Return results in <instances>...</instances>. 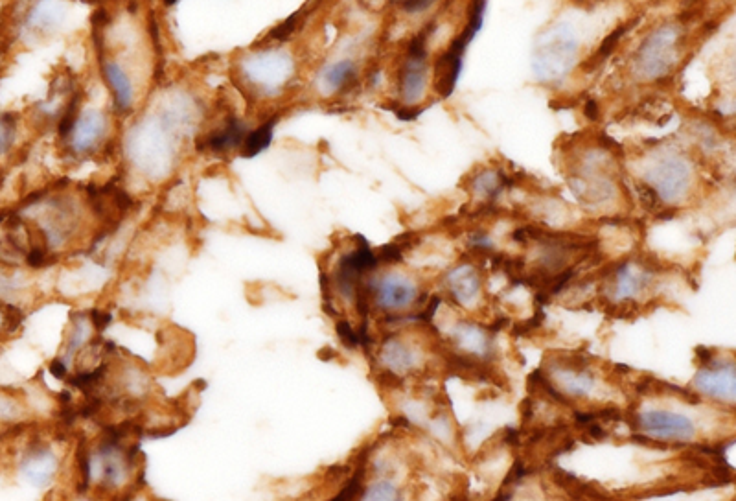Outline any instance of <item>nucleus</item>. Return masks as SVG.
<instances>
[{"instance_id": "nucleus-1", "label": "nucleus", "mask_w": 736, "mask_h": 501, "mask_svg": "<svg viewBox=\"0 0 736 501\" xmlns=\"http://www.w3.org/2000/svg\"><path fill=\"white\" fill-rule=\"evenodd\" d=\"M698 172L689 155L672 146L652 148L637 163L635 188L646 209L667 214L694 198Z\"/></svg>"}, {"instance_id": "nucleus-2", "label": "nucleus", "mask_w": 736, "mask_h": 501, "mask_svg": "<svg viewBox=\"0 0 736 501\" xmlns=\"http://www.w3.org/2000/svg\"><path fill=\"white\" fill-rule=\"evenodd\" d=\"M565 179L584 209L598 216H621L628 207L621 168L602 144L576 150L565 164Z\"/></svg>"}, {"instance_id": "nucleus-3", "label": "nucleus", "mask_w": 736, "mask_h": 501, "mask_svg": "<svg viewBox=\"0 0 736 501\" xmlns=\"http://www.w3.org/2000/svg\"><path fill=\"white\" fill-rule=\"evenodd\" d=\"M703 398L687 391L685 398H641L630 409V424L637 441L683 448L700 443L702 422L694 415Z\"/></svg>"}, {"instance_id": "nucleus-4", "label": "nucleus", "mask_w": 736, "mask_h": 501, "mask_svg": "<svg viewBox=\"0 0 736 501\" xmlns=\"http://www.w3.org/2000/svg\"><path fill=\"white\" fill-rule=\"evenodd\" d=\"M538 376L541 378L540 387L545 389L547 397L569 408L602 402L606 398L602 389L610 384L606 378H602L600 369L593 367L589 358H582L578 354L552 356L541 367Z\"/></svg>"}, {"instance_id": "nucleus-5", "label": "nucleus", "mask_w": 736, "mask_h": 501, "mask_svg": "<svg viewBox=\"0 0 736 501\" xmlns=\"http://www.w3.org/2000/svg\"><path fill=\"white\" fill-rule=\"evenodd\" d=\"M663 268L650 258L626 257L611 264L600 279V299L611 310H643L661 295Z\"/></svg>"}, {"instance_id": "nucleus-6", "label": "nucleus", "mask_w": 736, "mask_h": 501, "mask_svg": "<svg viewBox=\"0 0 736 501\" xmlns=\"http://www.w3.org/2000/svg\"><path fill=\"white\" fill-rule=\"evenodd\" d=\"M378 271L370 273L367 279L370 306L385 315V323H400L402 315H409L416 321V317L426 310L424 304L427 301V293L422 292L420 282L398 269Z\"/></svg>"}, {"instance_id": "nucleus-7", "label": "nucleus", "mask_w": 736, "mask_h": 501, "mask_svg": "<svg viewBox=\"0 0 736 501\" xmlns=\"http://www.w3.org/2000/svg\"><path fill=\"white\" fill-rule=\"evenodd\" d=\"M580 41L573 26L556 23L543 30L532 48V74L543 85H560L575 70Z\"/></svg>"}, {"instance_id": "nucleus-8", "label": "nucleus", "mask_w": 736, "mask_h": 501, "mask_svg": "<svg viewBox=\"0 0 736 501\" xmlns=\"http://www.w3.org/2000/svg\"><path fill=\"white\" fill-rule=\"evenodd\" d=\"M683 56V30L678 24H661L646 35L635 50L632 74L643 83L667 82Z\"/></svg>"}, {"instance_id": "nucleus-9", "label": "nucleus", "mask_w": 736, "mask_h": 501, "mask_svg": "<svg viewBox=\"0 0 736 501\" xmlns=\"http://www.w3.org/2000/svg\"><path fill=\"white\" fill-rule=\"evenodd\" d=\"M427 39H429L427 30L414 35L398 67L396 91H398L400 105L396 107V111H400L403 117L414 118L420 115L422 109L418 105L426 100L427 91L431 85L433 70L429 63Z\"/></svg>"}, {"instance_id": "nucleus-10", "label": "nucleus", "mask_w": 736, "mask_h": 501, "mask_svg": "<svg viewBox=\"0 0 736 501\" xmlns=\"http://www.w3.org/2000/svg\"><path fill=\"white\" fill-rule=\"evenodd\" d=\"M690 391L707 402L735 406L736 354L735 360H729L713 350L698 349V371L690 382Z\"/></svg>"}, {"instance_id": "nucleus-11", "label": "nucleus", "mask_w": 736, "mask_h": 501, "mask_svg": "<svg viewBox=\"0 0 736 501\" xmlns=\"http://www.w3.org/2000/svg\"><path fill=\"white\" fill-rule=\"evenodd\" d=\"M442 288L449 303L464 314H475L483 310L486 303V279L483 266L473 258L459 260L444 273Z\"/></svg>"}, {"instance_id": "nucleus-12", "label": "nucleus", "mask_w": 736, "mask_h": 501, "mask_svg": "<svg viewBox=\"0 0 736 501\" xmlns=\"http://www.w3.org/2000/svg\"><path fill=\"white\" fill-rule=\"evenodd\" d=\"M431 345L426 347L422 341L405 338L396 332L387 334L381 339L380 352L370 362L381 363L383 373L394 374L400 380H405L409 374L424 373L429 365Z\"/></svg>"}, {"instance_id": "nucleus-13", "label": "nucleus", "mask_w": 736, "mask_h": 501, "mask_svg": "<svg viewBox=\"0 0 736 501\" xmlns=\"http://www.w3.org/2000/svg\"><path fill=\"white\" fill-rule=\"evenodd\" d=\"M446 343L451 349L449 354H453V358L460 360V363L475 367L494 362V334L479 321L460 317L453 323V327L449 328Z\"/></svg>"}, {"instance_id": "nucleus-14", "label": "nucleus", "mask_w": 736, "mask_h": 501, "mask_svg": "<svg viewBox=\"0 0 736 501\" xmlns=\"http://www.w3.org/2000/svg\"><path fill=\"white\" fill-rule=\"evenodd\" d=\"M293 74V61L288 54L280 50H267L264 54L256 56L251 61H245L243 65V78L247 85H253L254 93L271 94L278 93Z\"/></svg>"}, {"instance_id": "nucleus-15", "label": "nucleus", "mask_w": 736, "mask_h": 501, "mask_svg": "<svg viewBox=\"0 0 736 501\" xmlns=\"http://www.w3.org/2000/svg\"><path fill=\"white\" fill-rule=\"evenodd\" d=\"M19 470L28 483L41 489L56 476L58 457L50 450L48 444L43 441H32L24 452Z\"/></svg>"}, {"instance_id": "nucleus-16", "label": "nucleus", "mask_w": 736, "mask_h": 501, "mask_svg": "<svg viewBox=\"0 0 736 501\" xmlns=\"http://www.w3.org/2000/svg\"><path fill=\"white\" fill-rule=\"evenodd\" d=\"M508 188H510V177L497 166L479 168L468 181V190L472 194L473 201L481 209L495 207V203L501 196H505Z\"/></svg>"}, {"instance_id": "nucleus-17", "label": "nucleus", "mask_w": 736, "mask_h": 501, "mask_svg": "<svg viewBox=\"0 0 736 501\" xmlns=\"http://www.w3.org/2000/svg\"><path fill=\"white\" fill-rule=\"evenodd\" d=\"M104 133V113L91 109L78 117V122L70 133V150L74 153H91L104 139Z\"/></svg>"}, {"instance_id": "nucleus-18", "label": "nucleus", "mask_w": 736, "mask_h": 501, "mask_svg": "<svg viewBox=\"0 0 736 501\" xmlns=\"http://www.w3.org/2000/svg\"><path fill=\"white\" fill-rule=\"evenodd\" d=\"M247 135H249V131L245 128L242 120L234 117V115H229L225 118L223 128L212 131L205 140V144L199 146V150L207 148L208 152L218 153V155H225V153L232 152V150H242Z\"/></svg>"}, {"instance_id": "nucleus-19", "label": "nucleus", "mask_w": 736, "mask_h": 501, "mask_svg": "<svg viewBox=\"0 0 736 501\" xmlns=\"http://www.w3.org/2000/svg\"><path fill=\"white\" fill-rule=\"evenodd\" d=\"M102 72H104L105 82L109 85V91L113 94L116 111L127 113L133 107V85H131L126 70L122 69L118 63L104 61Z\"/></svg>"}, {"instance_id": "nucleus-20", "label": "nucleus", "mask_w": 736, "mask_h": 501, "mask_svg": "<svg viewBox=\"0 0 736 501\" xmlns=\"http://www.w3.org/2000/svg\"><path fill=\"white\" fill-rule=\"evenodd\" d=\"M359 80V69L352 59H339L322 70L321 83L330 93L343 94L352 91Z\"/></svg>"}, {"instance_id": "nucleus-21", "label": "nucleus", "mask_w": 736, "mask_h": 501, "mask_svg": "<svg viewBox=\"0 0 736 501\" xmlns=\"http://www.w3.org/2000/svg\"><path fill=\"white\" fill-rule=\"evenodd\" d=\"M276 124H278V115H273V117L267 118L264 124H260L253 131H249L247 139L243 142L242 150H240L243 159H253V157L265 152L271 146Z\"/></svg>"}, {"instance_id": "nucleus-22", "label": "nucleus", "mask_w": 736, "mask_h": 501, "mask_svg": "<svg viewBox=\"0 0 736 501\" xmlns=\"http://www.w3.org/2000/svg\"><path fill=\"white\" fill-rule=\"evenodd\" d=\"M400 485L391 476H376L370 483H365V489L361 492L359 500L365 501H398L403 500Z\"/></svg>"}, {"instance_id": "nucleus-23", "label": "nucleus", "mask_w": 736, "mask_h": 501, "mask_svg": "<svg viewBox=\"0 0 736 501\" xmlns=\"http://www.w3.org/2000/svg\"><path fill=\"white\" fill-rule=\"evenodd\" d=\"M56 15H58V10L52 4V0H41L35 6L34 12L30 13L28 24H32L39 30H45V28H50L52 24L56 23Z\"/></svg>"}, {"instance_id": "nucleus-24", "label": "nucleus", "mask_w": 736, "mask_h": 501, "mask_svg": "<svg viewBox=\"0 0 736 501\" xmlns=\"http://www.w3.org/2000/svg\"><path fill=\"white\" fill-rule=\"evenodd\" d=\"M335 332H337V336H339L341 343L345 345L346 349L354 350L361 347L359 330L352 327V325H350V321H346V319H341V317H339V319H337V323H335Z\"/></svg>"}, {"instance_id": "nucleus-25", "label": "nucleus", "mask_w": 736, "mask_h": 501, "mask_svg": "<svg viewBox=\"0 0 736 501\" xmlns=\"http://www.w3.org/2000/svg\"><path fill=\"white\" fill-rule=\"evenodd\" d=\"M83 317L85 315L78 314V319L72 325V334H70L69 341H67V352H65L67 358H70L76 350L80 349L81 345L89 338V332H87V327H85L87 323L83 321Z\"/></svg>"}, {"instance_id": "nucleus-26", "label": "nucleus", "mask_w": 736, "mask_h": 501, "mask_svg": "<svg viewBox=\"0 0 736 501\" xmlns=\"http://www.w3.org/2000/svg\"><path fill=\"white\" fill-rule=\"evenodd\" d=\"M405 15H424L433 10L440 0H394Z\"/></svg>"}, {"instance_id": "nucleus-27", "label": "nucleus", "mask_w": 736, "mask_h": 501, "mask_svg": "<svg viewBox=\"0 0 736 501\" xmlns=\"http://www.w3.org/2000/svg\"><path fill=\"white\" fill-rule=\"evenodd\" d=\"M15 126H17V117L10 115V113H4V117H2V152H4V155L10 152Z\"/></svg>"}, {"instance_id": "nucleus-28", "label": "nucleus", "mask_w": 736, "mask_h": 501, "mask_svg": "<svg viewBox=\"0 0 736 501\" xmlns=\"http://www.w3.org/2000/svg\"><path fill=\"white\" fill-rule=\"evenodd\" d=\"M111 319H113V317H111L109 312H104V310H100V308H94V310H91L92 325H94V328H96L98 332H104L105 328L109 327Z\"/></svg>"}, {"instance_id": "nucleus-29", "label": "nucleus", "mask_w": 736, "mask_h": 501, "mask_svg": "<svg viewBox=\"0 0 736 501\" xmlns=\"http://www.w3.org/2000/svg\"><path fill=\"white\" fill-rule=\"evenodd\" d=\"M4 308H6L4 310V328L8 330L10 327H19L21 321H23V314L19 312V308H15V306H4Z\"/></svg>"}, {"instance_id": "nucleus-30", "label": "nucleus", "mask_w": 736, "mask_h": 501, "mask_svg": "<svg viewBox=\"0 0 736 501\" xmlns=\"http://www.w3.org/2000/svg\"><path fill=\"white\" fill-rule=\"evenodd\" d=\"M50 373L54 374V378L58 380H67V374H69V367L63 358H56L50 363Z\"/></svg>"}, {"instance_id": "nucleus-31", "label": "nucleus", "mask_w": 736, "mask_h": 501, "mask_svg": "<svg viewBox=\"0 0 736 501\" xmlns=\"http://www.w3.org/2000/svg\"><path fill=\"white\" fill-rule=\"evenodd\" d=\"M727 72H729V80L736 87V45L731 50V56H729V61H727Z\"/></svg>"}, {"instance_id": "nucleus-32", "label": "nucleus", "mask_w": 736, "mask_h": 501, "mask_svg": "<svg viewBox=\"0 0 736 501\" xmlns=\"http://www.w3.org/2000/svg\"><path fill=\"white\" fill-rule=\"evenodd\" d=\"M334 350L332 349H322L321 352H319V358L321 360H332L334 358Z\"/></svg>"}, {"instance_id": "nucleus-33", "label": "nucleus", "mask_w": 736, "mask_h": 501, "mask_svg": "<svg viewBox=\"0 0 736 501\" xmlns=\"http://www.w3.org/2000/svg\"><path fill=\"white\" fill-rule=\"evenodd\" d=\"M175 2H177V0H164V4H166V6H173Z\"/></svg>"}]
</instances>
